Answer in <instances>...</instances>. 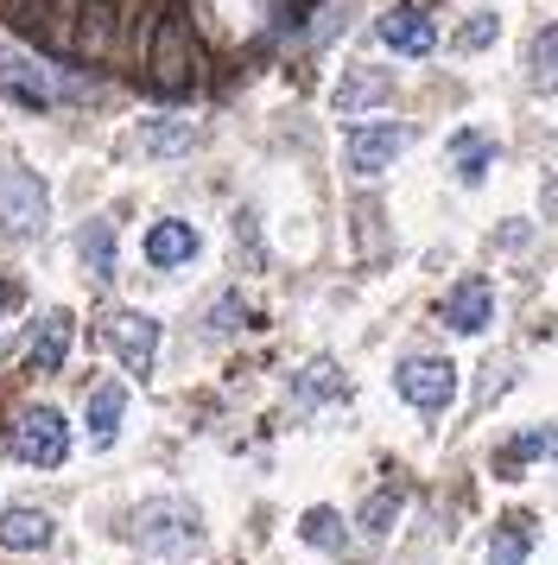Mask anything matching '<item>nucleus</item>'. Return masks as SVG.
Returning <instances> with one entry per match:
<instances>
[{"label": "nucleus", "instance_id": "1", "mask_svg": "<svg viewBox=\"0 0 558 565\" xmlns=\"http://www.w3.org/2000/svg\"><path fill=\"white\" fill-rule=\"evenodd\" d=\"M0 96H13L20 108L45 115V108H57V103H96V83L64 71V64H39V57L0 52Z\"/></svg>", "mask_w": 558, "mask_h": 565}, {"label": "nucleus", "instance_id": "2", "mask_svg": "<svg viewBox=\"0 0 558 565\" xmlns=\"http://www.w3.org/2000/svg\"><path fill=\"white\" fill-rule=\"evenodd\" d=\"M127 540H133L140 553H152V559H184V553H197L203 546V521H197L191 502L165 495V502H140V509H133Z\"/></svg>", "mask_w": 558, "mask_h": 565}, {"label": "nucleus", "instance_id": "3", "mask_svg": "<svg viewBox=\"0 0 558 565\" xmlns=\"http://www.w3.org/2000/svg\"><path fill=\"white\" fill-rule=\"evenodd\" d=\"M197 39H191V26L178 20V13H159V26H152L147 39V83L159 89V96H191L197 89Z\"/></svg>", "mask_w": 558, "mask_h": 565}, {"label": "nucleus", "instance_id": "4", "mask_svg": "<svg viewBox=\"0 0 558 565\" xmlns=\"http://www.w3.org/2000/svg\"><path fill=\"white\" fill-rule=\"evenodd\" d=\"M7 451L32 470H57V463L71 458V426H64V413L57 407H25L13 419V433H7Z\"/></svg>", "mask_w": 558, "mask_h": 565}, {"label": "nucleus", "instance_id": "5", "mask_svg": "<svg viewBox=\"0 0 558 565\" xmlns=\"http://www.w3.org/2000/svg\"><path fill=\"white\" fill-rule=\"evenodd\" d=\"M394 387H400L406 407L444 413L457 401V362L451 356H406L400 369H394Z\"/></svg>", "mask_w": 558, "mask_h": 565}, {"label": "nucleus", "instance_id": "6", "mask_svg": "<svg viewBox=\"0 0 558 565\" xmlns=\"http://www.w3.org/2000/svg\"><path fill=\"white\" fill-rule=\"evenodd\" d=\"M101 337H108V350L121 356L127 375H140L147 382L152 375V350H159V318H147V311H108V324H101Z\"/></svg>", "mask_w": 558, "mask_h": 565}, {"label": "nucleus", "instance_id": "7", "mask_svg": "<svg viewBox=\"0 0 558 565\" xmlns=\"http://www.w3.org/2000/svg\"><path fill=\"white\" fill-rule=\"evenodd\" d=\"M489 318H495V286L482 280V274L457 280L451 292H444V306H438V324L457 331V337H482L489 331Z\"/></svg>", "mask_w": 558, "mask_h": 565}, {"label": "nucleus", "instance_id": "8", "mask_svg": "<svg viewBox=\"0 0 558 565\" xmlns=\"http://www.w3.org/2000/svg\"><path fill=\"white\" fill-rule=\"evenodd\" d=\"M412 147V128H400V121H387V128H350V140H343V159H350V172H362V179H375V172H387L394 159Z\"/></svg>", "mask_w": 558, "mask_h": 565}, {"label": "nucleus", "instance_id": "9", "mask_svg": "<svg viewBox=\"0 0 558 565\" xmlns=\"http://www.w3.org/2000/svg\"><path fill=\"white\" fill-rule=\"evenodd\" d=\"M64 45H71L76 57H115L121 52V7L115 0H89L83 13H76V26L64 32Z\"/></svg>", "mask_w": 558, "mask_h": 565}, {"label": "nucleus", "instance_id": "10", "mask_svg": "<svg viewBox=\"0 0 558 565\" xmlns=\"http://www.w3.org/2000/svg\"><path fill=\"white\" fill-rule=\"evenodd\" d=\"M375 32H380V45L400 52V57H431V45H438V26H431L419 7H387Z\"/></svg>", "mask_w": 558, "mask_h": 565}, {"label": "nucleus", "instance_id": "11", "mask_svg": "<svg viewBox=\"0 0 558 565\" xmlns=\"http://www.w3.org/2000/svg\"><path fill=\"white\" fill-rule=\"evenodd\" d=\"M71 337H76L71 311H45V318H39V337H32V350H25V369H32V375H57L64 356H71Z\"/></svg>", "mask_w": 558, "mask_h": 565}, {"label": "nucleus", "instance_id": "12", "mask_svg": "<svg viewBox=\"0 0 558 565\" xmlns=\"http://www.w3.org/2000/svg\"><path fill=\"white\" fill-rule=\"evenodd\" d=\"M197 230L191 223H178V216H165V223H152L147 230V260L152 267H184V260H197Z\"/></svg>", "mask_w": 558, "mask_h": 565}, {"label": "nucleus", "instance_id": "13", "mask_svg": "<svg viewBox=\"0 0 558 565\" xmlns=\"http://www.w3.org/2000/svg\"><path fill=\"white\" fill-rule=\"evenodd\" d=\"M51 534H57V521H51L45 509H7L0 514V546H7V553H39V546H51Z\"/></svg>", "mask_w": 558, "mask_h": 565}, {"label": "nucleus", "instance_id": "14", "mask_svg": "<svg viewBox=\"0 0 558 565\" xmlns=\"http://www.w3.org/2000/svg\"><path fill=\"white\" fill-rule=\"evenodd\" d=\"M495 134H482V128H457L451 134V166H457V179L463 184H482L489 179V166H495Z\"/></svg>", "mask_w": 558, "mask_h": 565}, {"label": "nucleus", "instance_id": "15", "mask_svg": "<svg viewBox=\"0 0 558 565\" xmlns=\"http://www.w3.org/2000/svg\"><path fill=\"white\" fill-rule=\"evenodd\" d=\"M394 96V77L387 71H368V64H355L350 77H343V89H336V115H362V108H375Z\"/></svg>", "mask_w": 558, "mask_h": 565}, {"label": "nucleus", "instance_id": "16", "mask_svg": "<svg viewBox=\"0 0 558 565\" xmlns=\"http://www.w3.org/2000/svg\"><path fill=\"white\" fill-rule=\"evenodd\" d=\"M121 419H127V387L121 382H96L89 387V438H96V445H115Z\"/></svg>", "mask_w": 558, "mask_h": 565}, {"label": "nucleus", "instance_id": "17", "mask_svg": "<svg viewBox=\"0 0 558 565\" xmlns=\"http://www.w3.org/2000/svg\"><path fill=\"white\" fill-rule=\"evenodd\" d=\"M533 458H558V433L552 426H539V433H521L507 438L502 451H495V477H521Z\"/></svg>", "mask_w": 558, "mask_h": 565}, {"label": "nucleus", "instance_id": "18", "mask_svg": "<svg viewBox=\"0 0 558 565\" xmlns=\"http://www.w3.org/2000/svg\"><path fill=\"white\" fill-rule=\"evenodd\" d=\"M76 248H83V260H89L96 280H108L115 260H121V242H115V223H108V216H89V223L76 230Z\"/></svg>", "mask_w": 558, "mask_h": 565}, {"label": "nucleus", "instance_id": "19", "mask_svg": "<svg viewBox=\"0 0 558 565\" xmlns=\"http://www.w3.org/2000/svg\"><path fill=\"white\" fill-rule=\"evenodd\" d=\"M527 553H533V521L502 514V527L489 534V565H527Z\"/></svg>", "mask_w": 558, "mask_h": 565}, {"label": "nucleus", "instance_id": "20", "mask_svg": "<svg viewBox=\"0 0 558 565\" xmlns=\"http://www.w3.org/2000/svg\"><path fill=\"white\" fill-rule=\"evenodd\" d=\"M527 83L539 96H558V26H546L527 52Z\"/></svg>", "mask_w": 558, "mask_h": 565}, {"label": "nucleus", "instance_id": "21", "mask_svg": "<svg viewBox=\"0 0 558 565\" xmlns=\"http://www.w3.org/2000/svg\"><path fill=\"white\" fill-rule=\"evenodd\" d=\"M343 394V375H336V362L318 356V362H304V375H299V407H318V401H336Z\"/></svg>", "mask_w": 558, "mask_h": 565}, {"label": "nucleus", "instance_id": "22", "mask_svg": "<svg viewBox=\"0 0 558 565\" xmlns=\"http://www.w3.org/2000/svg\"><path fill=\"white\" fill-rule=\"evenodd\" d=\"M140 147H147V153L178 159V153H191V147H197V128H184V121H147V128H140Z\"/></svg>", "mask_w": 558, "mask_h": 565}, {"label": "nucleus", "instance_id": "23", "mask_svg": "<svg viewBox=\"0 0 558 565\" xmlns=\"http://www.w3.org/2000/svg\"><path fill=\"white\" fill-rule=\"evenodd\" d=\"M299 534H304V546H324V553H336V546H343V514H336V509H311L299 521Z\"/></svg>", "mask_w": 558, "mask_h": 565}, {"label": "nucleus", "instance_id": "24", "mask_svg": "<svg viewBox=\"0 0 558 565\" xmlns=\"http://www.w3.org/2000/svg\"><path fill=\"white\" fill-rule=\"evenodd\" d=\"M400 489H375V495H368V502H362V534H387V527H394V514H400Z\"/></svg>", "mask_w": 558, "mask_h": 565}, {"label": "nucleus", "instance_id": "25", "mask_svg": "<svg viewBox=\"0 0 558 565\" xmlns=\"http://www.w3.org/2000/svg\"><path fill=\"white\" fill-rule=\"evenodd\" d=\"M242 324H248V299H242V292L210 299V331H242Z\"/></svg>", "mask_w": 558, "mask_h": 565}, {"label": "nucleus", "instance_id": "26", "mask_svg": "<svg viewBox=\"0 0 558 565\" xmlns=\"http://www.w3.org/2000/svg\"><path fill=\"white\" fill-rule=\"evenodd\" d=\"M495 32H502V20H495V13H476V20H463V32H457V45H463V52H482V45H489Z\"/></svg>", "mask_w": 558, "mask_h": 565}, {"label": "nucleus", "instance_id": "27", "mask_svg": "<svg viewBox=\"0 0 558 565\" xmlns=\"http://www.w3.org/2000/svg\"><path fill=\"white\" fill-rule=\"evenodd\" d=\"M13 306H20V286H13V280H0V311H13Z\"/></svg>", "mask_w": 558, "mask_h": 565}]
</instances>
